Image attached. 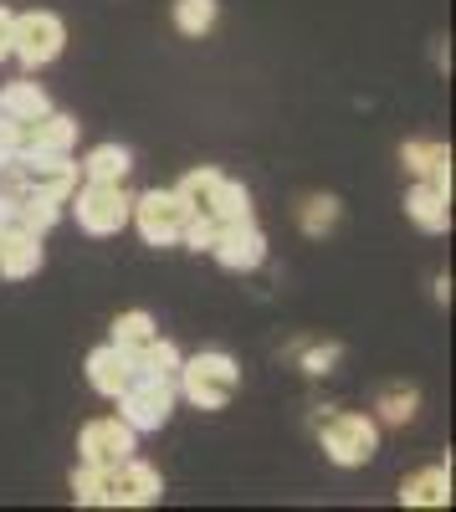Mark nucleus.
Instances as JSON below:
<instances>
[{
    "label": "nucleus",
    "instance_id": "obj_1",
    "mask_svg": "<svg viewBox=\"0 0 456 512\" xmlns=\"http://www.w3.org/2000/svg\"><path fill=\"white\" fill-rule=\"evenodd\" d=\"M175 390L195 405V410H226L241 390V369L231 354L221 349H205L195 359H180V374H175Z\"/></svg>",
    "mask_w": 456,
    "mask_h": 512
},
{
    "label": "nucleus",
    "instance_id": "obj_2",
    "mask_svg": "<svg viewBox=\"0 0 456 512\" xmlns=\"http://www.w3.org/2000/svg\"><path fill=\"white\" fill-rule=\"evenodd\" d=\"M318 446H323V456L334 461V466L354 472V466L375 461L380 425L369 420V415H359V410H334V415H323V425H318Z\"/></svg>",
    "mask_w": 456,
    "mask_h": 512
},
{
    "label": "nucleus",
    "instance_id": "obj_3",
    "mask_svg": "<svg viewBox=\"0 0 456 512\" xmlns=\"http://www.w3.org/2000/svg\"><path fill=\"white\" fill-rule=\"evenodd\" d=\"M175 395H180L175 379L134 369V379L113 395L118 400V420H129L134 431H159V425H170V415H175Z\"/></svg>",
    "mask_w": 456,
    "mask_h": 512
},
{
    "label": "nucleus",
    "instance_id": "obj_4",
    "mask_svg": "<svg viewBox=\"0 0 456 512\" xmlns=\"http://www.w3.org/2000/svg\"><path fill=\"white\" fill-rule=\"evenodd\" d=\"M62 47H67L62 16H52V11H21V16H11V57H21L26 72L52 67L62 57Z\"/></svg>",
    "mask_w": 456,
    "mask_h": 512
},
{
    "label": "nucleus",
    "instance_id": "obj_5",
    "mask_svg": "<svg viewBox=\"0 0 456 512\" xmlns=\"http://www.w3.org/2000/svg\"><path fill=\"white\" fill-rule=\"evenodd\" d=\"M67 200L77 210V226L88 231V236H118L123 226H129V210H134V195L129 190H123V185H98V180L72 190Z\"/></svg>",
    "mask_w": 456,
    "mask_h": 512
},
{
    "label": "nucleus",
    "instance_id": "obj_6",
    "mask_svg": "<svg viewBox=\"0 0 456 512\" xmlns=\"http://www.w3.org/2000/svg\"><path fill=\"white\" fill-rule=\"evenodd\" d=\"M185 216H190V205H185L175 190H149V195H139V200H134V210H129V221L139 226L144 246H154V251L180 246Z\"/></svg>",
    "mask_w": 456,
    "mask_h": 512
},
{
    "label": "nucleus",
    "instance_id": "obj_7",
    "mask_svg": "<svg viewBox=\"0 0 456 512\" xmlns=\"http://www.w3.org/2000/svg\"><path fill=\"white\" fill-rule=\"evenodd\" d=\"M134 425L118 420V415H103V420H88L77 431V451L88 466H118L123 456H134Z\"/></svg>",
    "mask_w": 456,
    "mask_h": 512
},
{
    "label": "nucleus",
    "instance_id": "obj_8",
    "mask_svg": "<svg viewBox=\"0 0 456 512\" xmlns=\"http://www.w3.org/2000/svg\"><path fill=\"white\" fill-rule=\"evenodd\" d=\"M211 256H216L226 272H257V267L267 262V236L257 231V221L221 226L216 241H211Z\"/></svg>",
    "mask_w": 456,
    "mask_h": 512
},
{
    "label": "nucleus",
    "instance_id": "obj_9",
    "mask_svg": "<svg viewBox=\"0 0 456 512\" xmlns=\"http://www.w3.org/2000/svg\"><path fill=\"white\" fill-rule=\"evenodd\" d=\"M21 185L26 190H47V195H72L77 190V164L72 154H52V149H26L21 154Z\"/></svg>",
    "mask_w": 456,
    "mask_h": 512
},
{
    "label": "nucleus",
    "instance_id": "obj_10",
    "mask_svg": "<svg viewBox=\"0 0 456 512\" xmlns=\"http://www.w3.org/2000/svg\"><path fill=\"white\" fill-rule=\"evenodd\" d=\"M108 487H113V507H149L164 497V482L149 461H134V456H123L113 472H108Z\"/></svg>",
    "mask_w": 456,
    "mask_h": 512
},
{
    "label": "nucleus",
    "instance_id": "obj_11",
    "mask_svg": "<svg viewBox=\"0 0 456 512\" xmlns=\"http://www.w3.org/2000/svg\"><path fill=\"white\" fill-rule=\"evenodd\" d=\"M41 262H47V251H41L36 231H26V226H6V231H0V277L26 282V277L41 272Z\"/></svg>",
    "mask_w": 456,
    "mask_h": 512
},
{
    "label": "nucleus",
    "instance_id": "obj_12",
    "mask_svg": "<svg viewBox=\"0 0 456 512\" xmlns=\"http://www.w3.org/2000/svg\"><path fill=\"white\" fill-rule=\"evenodd\" d=\"M129 379H134V354H123L118 344H103V349L88 354V384H93L98 395L113 400Z\"/></svg>",
    "mask_w": 456,
    "mask_h": 512
},
{
    "label": "nucleus",
    "instance_id": "obj_13",
    "mask_svg": "<svg viewBox=\"0 0 456 512\" xmlns=\"http://www.w3.org/2000/svg\"><path fill=\"white\" fill-rule=\"evenodd\" d=\"M77 134L82 123L72 113H41L36 123H26V149H52V154H72L77 149Z\"/></svg>",
    "mask_w": 456,
    "mask_h": 512
},
{
    "label": "nucleus",
    "instance_id": "obj_14",
    "mask_svg": "<svg viewBox=\"0 0 456 512\" xmlns=\"http://www.w3.org/2000/svg\"><path fill=\"white\" fill-rule=\"evenodd\" d=\"M405 216L416 221L421 231H431V236H441V231H451V195H441L436 185H416L405 195Z\"/></svg>",
    "mask_w": 456,
    "mask_h": 512
},
{
    "label": "nucleus",
    "instance_id": "obj_15",
    "mask_svg": "<svg viewBox=\"0 0 456 512\" xmlns=\"http://www.w3.org/2000/svg\"><path fill=\"white\" fill-rule=\"evenodd\" d=\"M405 507H446L451 502V466H426V472L400 482Z\"/></svg>",
    "mask_w": 456,
    "mask_h": 512
},
{
    "label": "nucleus",
    "instance_id": "obj_16",
    "mask_svg": "<svg viewBox=\"0 0 456 512\" xmlns=\"http://www.w3.org/2000/svg\"><path fill=\"white\" fill-rule=\"evenodd\" d=\"M129 169H134V154L123 144H98V149H88V159L77 164V175L98 180V185H123V180H129Z\"/></svg>",
    "mask_w": 456,
    "mask_h": 512
},
{
    "label": "nucleus",
    "instance_id": "obj_17",
    "mask_svg": "<svg viewBox=\"0 0 456 512\" xmlns=\"http://www.w3.org/2000/svg\"><path fill=\"white\" fill-rule=\"evenodd\" d=\"M375 410H380L385 425H410L421 415V390H416V384H405V379H390L385 390L375 395Z\"/></svg>",
    "mask_w": 456,
    "mask_h": 512
},
{
    "label": "nucleus",
    "instance_id": "obj_18",
    "mask_svg": "<svg viewBox=\"0 0 456 512\" xmlns=\"http://www.w3.org/2000/svg\"><path fill=\"white\" fill-rule=\"evenodd\" d=\"M205 210L221 221V226H236V221H252V190L246 185H236V180H226L221 175V185L211 190V200H205Z\"/></svg>",
    "mask_w": 456,
    "mask_h": 512
},
{
    "label": "nucleus",
    "instance_id": "obj_19",
    "mask_svg": "<svg viewBox=\"0 0 456 512\" xmlns=\"http://www.w3.org/2000/svg\"><path fill=\"white\" fill-rule=\"evenodd\" d=\"M47 108H52V98L41 93V82H31V77L11 82V88L0 93V113H11V118H21V123H36Z\"/></svg>",
    "mask_w": 456,
    "mask_h": 512
},
{
    "label": "nucleus",
    "instance_id": "obj_20",
    "mask_svg": "<svg viewBox=\"0 0 456 512\" xmlns=\"http://www.w3.org/2000/svg\"><path fill=\"white\" fill-rule=\"evenodd\" d=\"M62 195H47V190H21V226L36 231V236H47L57 221H62Z\"/></svg>",
    "mask_w": 456,
    "mask_h": 512
},
{
    "label": "nucleus",
    "instance_id": "obj_21",
    "mask_svg": "<svg viewBox=\"0 0 456 512\" xmlns=\"http://www.w3.org/2000/svg\"><path fill=\"white\" fill-rule=\"evenodd\" d=\"M339 216H344L339 195H303V200H298V226H303V236H328V231L339 226Z\"/></svg>",
    "mask_w": 456,
    "mask_h": 512
},
{
    "label": "nucleus",
    "instance_id": "obj_22",
    "mask_svg": "<svg viewBox=\"0 0 456 512\" xmlns=\"http://www.w3.org/2000/svg\"><path fill=\"white\" fill-rule=\"evenodd\" d=\"M108 472H113V466H88V461H82L77 472H72V502L77 507H113Z\"/></svg>",
    "mask_w": 456,
    "mask_h": 512
},
{
    "label": "nucleus",
    "instance_id": "obj_23",
    "mask_svg": "<svg viewBox=\"0 0 456 512\" xmlns=\"http://www.w3.org/2000/svg\"><path fill=\"white\" fill-rule=\"evenodd\" d=\"M154 333H159L154 318H149L144 308H129V313H118V318H113V338H108V344H118L123 354H139Z\"/></svg>",
    "mask_w": 456,
    "mask_h": 512
},
{
    "label": "nucleus",
    "instance_id": "obj_24",
    "mask_svg": "<svg viewBox=\"0 0 456 512\" xmlns=\"http://www.w3.org/2000/svg\"><path fill=\"white\" fill-rule=\"evenodd\" d=\"M170 16H175V31H180V36L200 41V36H211L221 6H216V0H175V11H170Z\"/></svg>",
    "mask_w": 456,
    "mask_h": 512
},
{
    "label": "nucleus",
    "instance_id": "obj_25",
    "mask_svg": "<svg viewBox=\"0 0 456 512\" xmlns=\"http://www.w3.org/2000/svg\"><path fill=\"white\" fill-rule=\"evenodd\" d=\"M180 359H185V354L170 344V338L154 333L149 344L134 354V369H139V374H159V379H175V374H180Z\"/></svg>",
    "mask_w": 456,
    "mask_h": 512
},
{
    "label": "nucleus",
    "instance_id": "obj_26",
    "mask_svg": "<svg viewBox=\"0 0 456 512\" xmlns=\"http://www.w3.org/2000/svg\"><path fill=\"white\" fill-rule=\"evenodd\" d=\"M441 159H451V149L436 144V139H405V144H400V164L410 169V175H421V180L431 175Z\"/></svg>",
    "mask_w": 456,
    "mask_h": 512
},
{
    "label": "nucleus",
    "instance_id": "obj_27",
    "mask_svg": "<svg viewBox=\"0 0 456 512\" xmlns=\"http://www.w3.org/2000/svg\"><path fill=\"white\" fill-rule=\"evenodd\" d=\"M221 185V169L216 164H195V169H185V180L175 185V195L195 210V205H205V200H211V190Z\"/></svg>",
    "mask_w": 456,
    "mask_h": 512
},
{
    "label": "nucleus",
    "instance_id": "obj_28",
    "mask_svg": "<svg viewBox=\"0 0 456 512\" xmlns=\"http://www.w3.org/2000/svg\"><path fill=\"white\" fill-rule=\"evenodd\" d=\"M344 359V349L339 344H308V349H298V369L308 374V379H323V374H334V364Z\"/></svg>",
    "mask_w": 456,
    "mask_h": 512
},
{
    "label": "nucleus",
    "instance_id": "obj_29",
    "mask_svg": "<svg viewBox=\"0 0 456 512\" xmlns=\"http://www.w3.org/2000/svg\"><path fill=\"white\" fill-rule=\"evenodd\" d=\"M26 154V123L11 118V113H0V164H11Z\"/></svg>",
    "mask_w": 456,
    "mask_h": 512
},
{
    "label": "nucleus",
    "instance_id": "obj_30",
    "mask_svg": "<svg viewBox=\"0 0 456 512\" xmlns=\"http://www.w3.org/2000/svg\"><path fill=\"white\" fill-rule=\"evenodd\" d=\"M6 57H11V11L0 6V62H6Z\"/></svg>",
    "mask_w": 456,
    "mask_h": 512
}]
</instances>
